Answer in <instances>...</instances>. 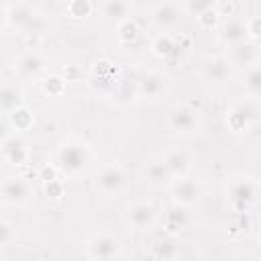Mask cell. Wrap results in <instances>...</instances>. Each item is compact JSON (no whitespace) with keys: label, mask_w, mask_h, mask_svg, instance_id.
Wrapping results in <instances>:
<instances>
[{"label":"cell","mask_w":261,"mask_h":261,"mask_svg":"<svg viewBox=\"0 0 261 261\" xmlns=\"http://www.w3.org/2000/svg\"><path fill=\"white\" fill-rule=\"evenodd\" d=\"M92 161L90 147L80 139H67L57 147L55 167L65 175H80L88 169Z\"/></svg>","instance_id":"6da1fadb"},{"label":"cell","mask_w":261,"mask_h":261,"mask_svg":"<svg viewBox=\"0 0 261 261\" xmlns=\"http://www.w3.org/2000/svg\"><path fill=\"white\" fill-rule=\"evenodd\" d=\"M226 198L234 212L247 214L259 202V181L251 175H234L226 181Z\"/></svg>","instance_id":"7a4b0ae2"},{"label":"cell","mask_w":261,"mask_h":261,"mask_svg":"<svg viewBox=\"0 0 261 261\" xmlns=\"http://www.w3.org/2000/svg\"><path fill=\"white\" fill-rule=\"evenodd\" d=\"M6 24L24 35H43L47 29V20L43 18V14L27 2L6 4Z\"/></svg>","instance_id":"3957f363"},{"label":"cell","mask_w":261,"mask_h":261,"mask_svg":"<svg viewBox=\"0 0 261 261\" xmlns=\"http://www.w3.org/2000/svg\"><path fill=\"white\" fill-rule=\"evenodd\" d=\"M259 114H261L259 100L245 96L241 100H234L228 106L224 122H226V126H228L230 133L239 135V133H247L251 126H255L259 122Z\"/></svg>","instance_id":"277c9868"},{"label":"cell","mask_w":261,"mask_h":261,"mask_svg":"<svg viewBox=\"0 0 261 261\" xmlns=\"http://www.w3.org/2000/svg\"><path fill=\"white\" fill-rule=\"evenodd\" d=\"M120 239L110 232H96L86 241V253L94 261H112L120 255Z\"/></svg>","instance_id":"5b68a950"},{"label":"cell","mask_w":261,"mask_h":261,"mask_svg":"<svg viewBox=\"0 0 261 261\" xmlns=\"http://www.w3.org/2000/svg\"><path fill=\"white\" fill-rule=\"evenodd\" d=\"M94 186L98 188L100 194L112 198V196H118L124 188H126V173L120 165L116 163H108V165H102L94 177Z\"/></svg>","instance_id":"8992f818"},{"label":"cell","mask_w":261,"mask_h":261,"mask_svg":"<svg viewBox=\"0 0 261 261\" xmlns=\"http://www.w3.org/2000/svg\"><path fill=\"white\" fill-rule=\"evenodd\" d=\"M167 126L177 135H194L200 128V114L190 104H175L167 114Z\"/></svg>","instance_id":"52a82bcc"},{"label":"cell","mask_w":261,"mask_h":261,"mask_svg":"<svg viewBox=\"0 0 261 261\" xmlns=\"http://www.w3.org/2000/svg\"><path fill=\"white\" fill-rule=\"evenodd\" d=\"M33 198V188L22 175H8L0 181V202L8 206H24Z\"/></svg>","instance_id":"ba28073f"},{"label":"cell","mask_w":261,"mask_h":261,"mask_svg":"<svg viewBox=\"0 0 261 261\" xmlns=\"http://www.w3.org/2000/svg\"><path fill=\"white\" fill-rule=\"evenodd\" d=\"M169 194H171L173 204L190 208V206H196L200 202V198L204 194V188L198 179L186 175V177H177V179L169 181Z\"/></svg>","instance_id":"9c48e42d"},{"label":"cell","mask_w":261,"mask_h":261,"mask_svg":"<svg viewBox=\"0 0 261 261\" xmlns=\"http://www.w3.org/2000/svg\"><path fill=\"white\" fill-rule=\"evenodd\" d=\"M184 16L186 14L181 10V2H159L151 10V22L163 33L177 29Z\"/></svg>","instance_id":"30bf717a"},{"label":"cell","mask_w":261,"mask_h":261,"mask_svg":"<svg viewBox=\"0 0 261 261\" xmlns=\"http://www.w3.org/2000/svg\"><path fill=\"white\" fill-rule=\"evenodd\" d=\"M124 220L135 230H145V228H151L157 222V210L153 208V204H149L145 200H137V202H130L126 206Z\"/></svg>","instance_id":"8fae6325"},{"label":"cell","mask_w":261,"mask_h":261,"mask_svg":"<svg viewBox=\"0 0 261 261\" xmlns=\"http://www.w3.org/2000/svg\"><path fill=\"white\" fill-rule=\"evenodd\" d=\"M226 61L230 63V67H239V69H247L259 63V43H239L234 47H228L226 53Z\"/></svg>","instance_id":"7c38bea8"},{"label":"cell","mask_w":261,"mask_h":261,"mask_svg":"<svg viewBox=\"0 0 261 261\" xmlns=\"http://www.w3.org/2000/svg\"><path fill=\"white\" fill-rule=\"evenodd\" d=\"M45 57L43 53H39L37 49H29L24 53H20L16 59H14V69L20 77L24 80H33V77H39L43 71H45Z\"/></svg>","instance_id":"4fadbf2b"},{"label":"cell","mask_w":261,"mask_h":261,"mask_svg":"<svg viewBox=\"0 0 261 261\" xmlns=\"http://www.w3.org/2000/svg\"><path fill=\"white\" fill-rule=\"evenodd\" d=\"M167 90V77L159 71H147L137 82V96L143 100H157Z\"/></svg>","instance_id":"5bb4252c"},{"label":"cell","mask_w":261,"mask_h":261,"mask_svg":"<svg viewBox=\"0 0 261 261\" xmlns=\"http://www.w3.org/2000/svg\"><path fill=\"white\" fill-rule=\"evenodd\" d=\"M232 75V67L224 55H212L202 61V77L210 84H222Z\"/></svg>","instance_id":"9a60e30c"},{"label":"cell","mask_w":261,"mask_h":261,"mask_svg":"<svg viewBox=\"0 0 261 261\" xmlns=\"http://www.w3.org/2000/svg\"><path fill=\"white\" fill-rule=\"evenodd\" d=\"M0 157L10 165H24L29 161V147L20 135H10L0 145Z\"/></svg>","instance_id":"2e32d148"},{"label":"cell","mask_w":261,"mask_h":261,"mask_svg":"<svg viewBox=\"0 0 261 261\" xmlns=\"http://www.w3.org/2000/svg\"><path fill=\"white\" fill-rule=\"evenodd\" d=\"M218 41L224 47H234L239 43L249 41L247 39V29H245V20L241 18H226L224 22L218 24Z\"/></svg>","instance_id":"e0dca14e"},{"label":"cell","mask_w":261,"mask_h":261,"mask_svg":"<svg viewBox=\"0 0 261 261\" xmlns=\"http://www.w3.org/2000/svg\"><path fill=\"white\" fill-rule=\"evenodd\" d=\"M161 161L165 163L171 179L186 177L190 173V167H192V159H190V155L184 149H169V151H165Z\"/></svg>","instance_id":"ac0fdd59"},{"label":"cell","mask_w":261,"mask_h":261,"mask_svg":"<svg viewBox=\"0 0 261 261\" xmlns=\"http://www.w3.org/2000/svg\"><path fill=\"white\" fill-rule=\"evenodd\" d=\"M163 226L167 230V234H175V232H181L190 226V212L188 208L179 206V204H169L163 212Z\"/></svg>","instance_id":"d6986e66"},{"label":"cell","mask_w":261,"mask_h":261,"mask_svg":"<svg viewBox=\"0 0 261 261\" xmlns=\"http://www.w3.org/2000/svg\"><path fill=\"white\" fill-rule=\"evenodd\" d=\"M22 104H24L22 88L14 82H2L0 84V114H10Z\"/></svg>","instance_id":"ffe728a7"},{"label":"cell","mask_w":261,"mask_h":261,"mask_svg":"<svg viewBox=\"0 0 261 261\" xmlns=\"http://www.w3.org/2000/svg\"><path fill=\"white\" fill-rule=\"evenodd\" d=\"M151 255L157 261H173L179 255L177 239L173 234H163V237L155 239L153 245H151Z\"/></svg>","instance_id":"44dd1931"},{"label":"cell","mask_w":261,"mask_h":261,"mask_svg":"<svg viewBox=\"0 0 261 261\" xmlns=\"http://www.w3.org/2000/svg\"><path fill=\"white\" fill-rule=\"evenodd\" d=\"M98 8H100V14H102L106 20H112V22H116V24H118L120 20L128 18L130 12H133V4L126 2V0H106V2H102Z\"/></svg>","instance_id":"7402d4cb"},{"label":"cell","mask_w":261,"mask_h":261,"mask_svg":"<svg viewBox=\"0 0 261 261\" xmlns=\"http://www.w3.org/2000/svg\"><path fill=\"white\" fill-rule=\"evenodd\" d=\"M145 179H147V184L157 186V188H159V186H169L171 175H169L165 163L161 161V157H159V159H151V161L145 165Z\"/></svg>","instance_id":"603a6c76"},{"label":"cell","mask_w":261,"mask_h":261,"mask_svg":"<svg viewBox=\"0 0 261 261\" xmlns=\"http://www.w3.org/2000/svg\"><path fill=\"white\" fill-rule=\"evenodd\" d=\"M177 51V43L169 33H159L157 37H153L151 41V53L159 59H169L173 57Z\"/></svg>","instance_id":"cb8c5ba5"},{"label":"cell","mask_w":261,"mask_h":261,"mask_svg":"<svg viewBox=\"0 0 261 261\" xmlns=\"http://www.w3.org/2000/svg\"><path fill=\"white\" fill-rule=\"evenodd\" d=\"M241 84H243V88H245L249 98H257L259 100V94H261V67H259V63L253 65V67L243 69Z\"/></svg>","instance_id":"d4e9b609"},{"label":"cell","mask_w":261,"mask_h":261,"mask_svg":"<svg viewBox=\"0 0 261 261\" xmlns=\"http://www.w3.org/2000/svg\"><path fill=\"white\" fill-rule=\"evenodd\" d=\"M8 122H10L12 130L24 133V130H29V128L35 124V112H33L27 104H22V106H18L14 112L8 114Z\"/></svg>","instance_id":"484cf974"},{"label":"cell","mask_w":261,"mask_h":261,"mask_svg":"<svg viewBox=\"0 0 261 261\" xmlns=\"http://www.w3.org/2000/svg\"><path fill=\"white\" fill-rule=\"evenodd\" d=\"M116 37H118V41L124 43V45L135 43V41L141 37V29H139L137 20L130 18V16L124 18V20H120V22L116 24Z\"/></svg>","instance_id":"4316f807"},{"label":"cell","mask_w":261,"mask_h":261,"mask_svg":"<svg viewBox=\"0 0 261 261\" xmlns=\"http://www.w3.org/2000/svg\"><path fill=\"white\" fill-rule=\"evenodd\" d=\"M65 86H67V82L61 77V73H51V75H47V77L43 80V84H41L43 92H45L47 96H51V98L63 96V94H65Z\"/></svg>","instance_id":"83f0119b"},{"label":"cell","mask_w":261,"mask_h":261,"mask_svg":"<svg viewBox=\"0 0 261 261\" xmlns=\"http://www.w3.org/2000/svg\"><path fill=\"white\" fill-rule=\"evenodd\" d=\"M94 10V4L90 0H71L65 4V12L71 16V18H88Z\"/></svg>","instance_id":"f1b7e54d"},{"label":"cell","mask_w":261,"mask_h":261,"mask_svg":"<svg viewBox=\"0 0 261 261\" xmlns=\"http://www.w3.org/2000/svg\"><path fill=\"white\" fill-rule=\"evenodd\" d=\"M196 20H198L200 29H204V31H214V29H218V24H220V16H218V12L214 10V4H212L208 10H204L202 14H198Z\"/></svg>","instance_id":"f546056e"},{"label":"cell","mask_w":261,"mask_h":261,"mask_svg":"<svg viewBox=\"0 0 261 261\" xmlns=\"http://www.w3.org/2000/svg\"><path fill=\"white\" fill-rule=\"evenodd\" d=\"M212 4H214V2H210V0H188V2H181V10H184V14H194V16H198V14H202L204 10H208Z\"/></svg>","instance_id":"4dcf8cb0"},{"label":"cell","mask_w":261,"mask_h":261,"mask_svg":"<svg viewBox=\"0 0 261 261\" xmlns=\"http://www.w3.org/2000/svg\"><path fill=\"white\" fill-rule=\"evenodd\" d=\"M245 29H247V39L251 43H259V39H261V16H249L245 20Z\"/></svg>","instance_id":"1f68e13d"},{"label":"cell","mask_w":261,"mask_h":261,"mask_svg":"<svg viewBox=\"0 0 261 261\" xmlns=\"http://www.w3.org/2000/svg\"><path fill=\"white\" fill-rule=\"evenodd\" d=\"M14 239H16V230H14L12 222H8L6 218H0V249L8 247Z\"/></svg>","instance_id":"d6a6232c"},{"label":"cell","mask_w":261,"mask_h":261,"mask_svg":"<svg viewBox=\"0 0 261 261\" xmlns=\"http://www.w3.org/2000/svg\"><path fill=\"white\" fill-rule=\"evenodd\" d=\"M45 194H47V198H53V200H57L61 194H63V188H61V181L59 179H53V181H47L45 184Z\"/></svg>","instance_id":"836d02e7"},{"label":"cell","mask_w":261,"mask_h":261,"mask_svg":"<svg viewBox=\"0 0 261 261\" xmlns=\"http://www.w3.org/2000/svg\"><path fill=\"white\" fill-rule=\"evenodd\" d=\"M10 135H12V126H10V122H8L6 118L0 116V145H2Z\"/></svg>","instance_id":"e575fe53"},{"label":"cell","mask_w":261,"mask_h":261,"mask_svg":"<svg viewBox=\"0 0 261 261\" xmlns=\"http://www.w3.org/2000/svg\"><path fill=\"white\" fill-rule=\"evenodd\" d=\"M41 179H43L45 184H47V181L57 179V167H49V165L41 167Z\"/></svg>","instance_id":"d590c367"},{"label":"cell","mask_w":261,"mask_h":261,"mask_svg":"<svg viewBox=\"0 0 261 261\" xmlns=\"http://www.w3.org/2000/svg\"><path fill=\"white\" fill-rule=\"evenodd\" d=\"M6 24V4H0V29Z\"/></svg>","instance_id":"8d00e7d4"}]
</instances>
